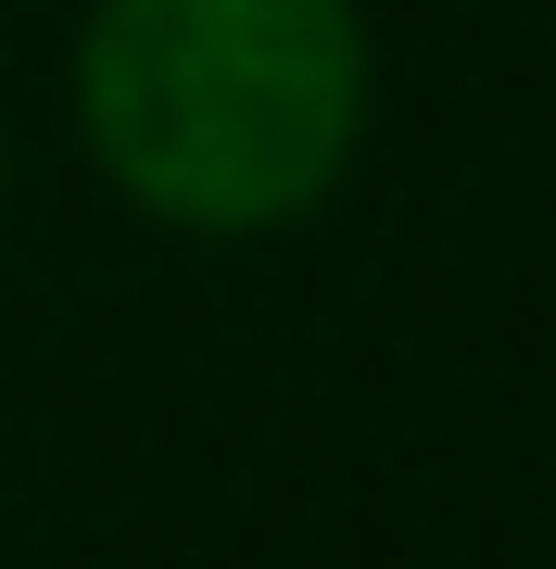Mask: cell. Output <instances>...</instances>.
Returning a JSON list of instances; mask_svg holds the SVG:
<instances>
[{"mask_svg":"<svg viewBox=\"0 0 556 569\" xmlns=\"http://www.w3.org/2000/svg\"><path fill=\"white\" fill-rule=\"evenodd\" d=\"M77 114L140 216L253 241L330 203L367 140V26L354 0H102Z\"/></svg>","mask_w":556,"mask_h":569,"instance_id":"1","label":"cell"}]
</instances>
